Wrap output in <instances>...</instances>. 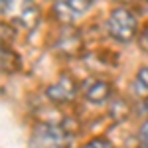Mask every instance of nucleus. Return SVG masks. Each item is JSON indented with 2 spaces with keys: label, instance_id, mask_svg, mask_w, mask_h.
<instances>
[{
  "label": "nucleus",
  "instance_id": "f8f14e48",
  "mask_svg": "<svg viewBox=\"0 0 148 148\" xmlns=\"http://www.w3.org/2000/svg\"><path fill=\"white\" fill-rule=\"evenodd\" d=\"M136 42H138V47H140L144 53H148V26H144V28L138 32Z\"/></svg>",
  "mask_w": 148,
  "mask_h": 148
},
{
  "label": "nucleus",
  "instance_id": "ddd939ff",
  "mask_svg": "<svg viewBox=\"0 0 148 148\" xmlns=\"http://www.w3.org/2000/svg\"><path fill=\"white\" fill-rule=\"evenodd\" d=\"M138 142H140V148H148V121L138 130Z\"/></svg>",
  "mask_w": 148,
  "mask_h": 148
},
{
  "label": "nucleus",
  "instance_id": "9d476101",
  "mask_svg": "<svg viewBox=\"0 0 148 148\" xmlns=\"http://www.w3.org/2000/svg\"><path fill=\"white\" fill-rule=\"evenodd\" d=\"M109 114L113 116L116 123H123L126 116L130 114V105H128L125 99H114L113 105L109 107Z\"/></svg>",
  "mask_w": 148,
  "mask_h": 148
},
{
  "label": "nucleus",
  "instance_id": "f257e3e1",
  "mask_svg": "<svg viewBox=\"0 0 148 148\" xmlns=\"http://www.w3.org/2000/svg\"><path fill=\"white\" fill-rule=\"evenodd\" d=\"M107 32L119 44H130L138 36V20L128 8H114L107 18Z\"/></svg>",
  "mask_w": 148,
  "mask_h": 148
},
{
  "label": "nucleus",
  "instance_id": "9b49d317",
  "mask_svg": "<svg viewBox=\"0 0 148 148\" xmlns=\"http://www.w3.org/2000/svg\"><path fill=\"white\" fill-rule=\"evenodd\" d=\"M83 148H114V144L111 140H107V138H93Z\"/></svg>",
  "mask_w": 148,
  "mask_h": 148
},
{
  "label": "nucleus",
  "instance_id": "39448f33",
  "mask_svg": "<svg viewBox=\"0 0 148 148\" xmlns=\"http://www.w3.org/2000/svg\"><path fill=\"white\" fill-rule=\"evenodd\" d=\"M111 95H113V87H111L109 81H93L91 85L87 87V91H85L87 101L93 103V105H103V103H107L111 99Z\"/></svg>",
  "mask_w": 148,
  "mask_h": 148
},
{
  "label": "nucleus",
  "instance_id": "20e7f679",
  "mask_svg": "<svg viewBox=\"0 0 148 148\" xmlns=\"http://www.w3.org/2000/svg\"><path fill=\"white\" fill-rule=\"evenodd\" d=\"M47 99L56 105H65V103L73 101L77 95V81L71 75H61L56 83H51L46 89Z\"/></svg>",
  "mask_w": 148,
  "mask_h": 148
},
{
  "label": "nucleus",
  "instance_id": "f03ea898",
  "mask_svg": "<svg viewBox=\"0 0 148 148\" xmlns=\"http://www.w3.org/2000/svg\"><path fill=\"white\" fill-rule=\"evenodd\" d=\"M32 148H69L71 146V134L63 125H53V123H42L34 128Z\"/></svg>",
  "mask_w": 148,
  "mask_h": 148
},
{
  "label": "nucleus",
  "instance_id": "6e6552de",
  "mask_svg": "<svg viewBox=\"0 0 148 148\" xmlns=\"http://www.w3.org/2000/svg\"><path fill=\"white\" fill-rule=\"evenodd\" d=\"M132 91L138 99H148V65L138 69L136 77L132 81Z\"/></svg>",
  "mask_w": 148,
  "mask_h": 148
},
{
  "label": "nucleus",
  "instance_id": "423d86ee",
  "mask_svg": "<svg viewBox=\"0 0 148 148\" xmlns=\"http://www.w3.org/2000/svg\"><path fill=\"white\" fill-rule=\"evenodd\" d=\"M14 22L18 24L20 28H24V30H34L36 26H38V22H40V8L36 6L34 2L28 0V2L24 4L20 16H18Z\"/></svg>",
  "mask_w": 148,
  "mask_h": 148
},
{
  "label": "nucleus",
  "instance_id": "7ed1b4c3",
  "mask_svg": "<svg viewBox=\"0 0 148 148\" xmlns=\"http://www.w3.org/2000/svg\"><path fill=\"white\" fill-rule=\"evenodd\" d=\"M91 0H56L53 4V16L59 24H69L77 22L83 18L87 12L91 10Z\"/></svg>",
  "mask_w": 148,
  "mask_h": 148
},
{
  "label": "nucleus",
  "instance_id": "0eeeda50",
  "mask_svg": "<svg viewBox=\"0 0 148 148\" xmlns=\"http://www.w3.org/2000/svg\"><path fill=\"white\" fill-rule=\"evenodd\" d=\"M57 49L65 56H75L81 49V38L75 30H65L57 40Z\"/></svg>",
  "mask_w": 148,
  "mask_h": 148
},
{
  "label": "nucleus",
  "instance_id": "4468645a",
  "mask_svg": "<svg viewBox=\"0 0 148 148\" xmlns=\"http://www.w3.org/2000/svg\"><path fill=\"white\" fill-rule=\"evenodd\" d=\"M0 4H2V12H8L12 6V0H0Z\"/></svg>",
  "mask_w": 148,
  "mask_h": 148
},
{
  "label": "nucleus",
  "instance_id": "1a4fd4ad",
  "mask_svg": "<svg viewBox=\"0 0 148 148\" xmlns=\"http://www.w3.org/2000/svg\"><path fill=\"white\" fill-rule=\"evenodd\" d=\"M18 69H20V57L16 56L12 49L2 47V73L14 75Z\"/></svg>",
  "mask_w": 148,
  "mask_h": 148
}]
</instances>
